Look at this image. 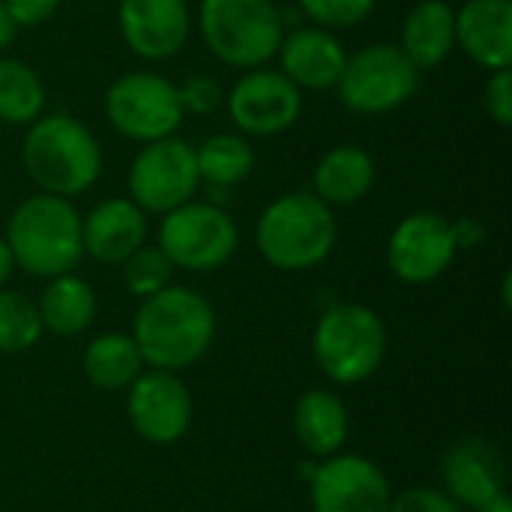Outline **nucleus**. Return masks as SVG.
Returning <instances> with one entry per match:
<instances>
[{
    "instance_id": "11",
    "label": "nucleus",
    "mask_w": 512,
    "mask_h": 512,
    "mask_svg": "<svg viewBox=\"0 0 512 512\" xmlns=\"http://www.w3.org/2000/svg\"><path fill=\"white\" fill-rule=\"evenodd\" d=\"M228 117L246 138H273L300 123L303 90L273 66L246 69L225 93Z\"/></svg>"
},
{
    "instance_id": "32",
    "label": "nucleus",
    "mask_w": 512,
    "mask_h": 512,
    "mask_svg": "<svg viewBox=\"0 0 512 512\" xmlns=\"http://www.w3.org/2000/svg\"><path fill=\"white\" fill-rule=\"evenodd\" d=\"M387 512H462V507L441 489H408L390 501Z\"/></svg>"
},
{
    "instance_id": "14",
    "label": "nucleus",
    "mask_w": 512,
    "mask_h": 512,
    "mask_svg": "<svg viewBox=\"0 0 512 512\" xmlns=\"http://www.w3.org/2000/svg\"><path fill=\"white\" fill-rule=\"evenodd\" d=\"M129 420L144 441L174 444L192 423V396L174 372H141L129 384Z\"/></svg>"
},
{
    "instance_id": "17",
    "label": "nucleus",
    "mask_w": 512,
    "mask_h": 512,
    "mask_svg": "<svg viewBox=\"0 0 512 512\" xmlns=\"http://www.w3.org/2000/svg\"><path fill=\"white\" fill-rule=\"evenodd\" d=\"M444 486L459 507H483L507 492L504 453L486 438H462L444 456Z\"/></svg>"
},
{
    "instance_id": "15",
    "label": "nucleus",
    "mask_w": 512,
    "mask_h": 512,
    "mask_svg": "<svg viewBox=\"0 0 512 512\" xmlns=\"http://www.w3.org/2000/svg\"><path fill=\"white\" fill-rule=\"evenodd\" d=\"M390 501L387 477L363 456H336L312 477L315 512H387Z\"/></svg>"
},
{
    "instance_id": "8",
    "label": "nucleus",
    "mask_w": 512,
    "mask_h": 512,
    "mask_svg": "<svg viewBox=\"0 0 512 512\" xmlns=\"http://www.w3.org/2000/svg\"><path fill=\"white\" fill-rule=\"evenodd\" d=\"M102 111L111 129L135 144L177 135L186 120L177 84L147 69L117 75L102 96Z\"/></svg>"
},
{
    "instance_id": "33",
    "label": "nucleus",
    "mask_w": 512,
    "mask_h": 512,
    "mask_svg": "<svg viewBox=\"0 0 512 512\" xmlns=\"http://www.w3.org/2000/svg\"><path fill=\"white\" fill-rule=\"evenodd\" d=\"M9 18L15 21L18 30H27V27H39L45 24L48 18L57 15V9L63 6V0H3Z\"/></svg>"
},
{
    "instance_id": "23",
    "label": "nucleus",
    "mask_w": 512,
    "mask_h": 512,
    "mask_svg": "<svg viewBox=\"0 0 512 512\" xmlns=\"http://www.w3.org/2000/svg\"><path fill=\"white\" fill-rule=\"evenodd\" d=\"M294 432L312 456H333L348 438L345 402L327 390H309L297 402Z\"/></svg>"
},
{
    "instance_id": "35",
    "label": "nucleus",
    "mask_w": 512,
    "mask_h": 512,
    "mask_svg": "<svg viewBox=\"0 0 512 512\" xmlns=\"http://www.w3.org/2000/svg\"><path fill=\"white\" fill-rule=\"evenodd\" d=\"M15 33H18V27H15V21L9 18V12H6V6H3V0H0V54L12 45Z\"/></svg>"
},
{
    "instance_id": "10",
    "label": "nucleus",
    "mask_w": 512,
    "mask_h": 512,
    "mask_svg": "<svg viewBox=\"0 0 512 512\" xmlns=\"http://www.w3.org/2000/svg\"><path fill=\"white\" fill-rule=\"evenodd\" d=\"M198 186L201 177L195 162V144L180 135L141 144L126 174L129 198L147 216H165L168 210L192 201Z\"/></svg>"
},
{
    "instance_id": "7",
    "label": "nucleus",
    "mask_w": 512,
    "mask_h": 512,
    "mask_svg": "<svg viewBox=\"0 0 512 512\" xmlns=\"http://www.w3.org/2000/svg\"><path fill=\"white\" fill-rule=\"evenodd\" d=\"M420 69L402 54L396 42H369L348 54L336 81L339 102L363 117L393 114L417 96Z\"/></svg>"
},
{
    "instance_id": "20",
    "label": "nucleus",
    "mask_w": 512,
    "mask_h": 512,
    "mask_svg": "<svg viewBox=\"0 0 512 512\" xmlns=\"http://www.w3.org/2000/svg\"><path fill=\"white\" fill-rule=\"evenodd\" d=\"M378 177L375 156L360 144L330 147L312 168V189L327 207H351L363 201Z\"/></svg>"
},
{
    "instance_id": "31",
    "label": "nucleus",
    "mask_w": 512,
    "mask_h": 512,
    "mask_svg": "<svg viewBox=\"0 0 512 512\" xmlns=\"http://www.w3.org/2000/svg\"><path fill=\"white\" fill-rule=\"evenodd\" d=\"M483 105L489 111V117L498 126H510L512 123V66L510 69H495L486 78L483 87Z\"/></svg>"
},
{
    "instance_id": "5",
    "label": "nucleus",
    "mask_w": 512,
    "mask_h": 512,
    "mask_svg": "<svg viewBox=\"0 0 512 512\" xmlns=\"http://www.w3.org/2000/svg\"><path fill=\"white\" fill-rule=\"evenodd\" d=\"M195 27L219 63L246 72L276 57L285 36V12L273 0H201Z\"/></svg>"
},
{
    "instance_id": "1",
    "label": "nucleus",
    "mask_w": 512,
    "mask_h": 512,
    "mask_svg": "<svg viewBox=\"0 0 512 512\" xmlns=\"http://www.w3.org/2000/svg\"><path fill=\"white\" fill-rule=\"evenodd\" d=\"M21 165L39 192L72 201L99 183L105 156L99 138L75 114L48 111L27 126Z\"/></svg>"
},
{
    "instance_id": "22",
    "label": "nucleus",
    "mask_w": 512,
    "mask_h": 512,
    "mask_svg": "<svg viewBox=\"0 0 512 512\" xmlns=\"http://www.w3.org/2000/svg\"><path fill=\"white\" fill-rule=\"evenodd\" d=\"M36 309L42 318V330H51L57 336H78L96 321V294L81 276L63 273L48 279Z\"/></svg>"
},
{
    "instance_id": "24",
    "label": "nucleus",
    "mask_w": 512,
    "mask_h": 512,
    "mask_svg": "<svg viewBox=\"0 0 512 512\" xmlns=\"http://www.w3.org/2000/svg\"><path fill=\"white\" fill-rule=\"evenodd\" d=\"M198 177L213 189H234L255 171L252 138L240 132H213L195 147Z\"/></svg>"
},
{
    "instance_id": "28",
    "label": "nucleus",
    "mask_w": 512,
    "mask_h": 512,
    "mask_svg": "<svg viewBox=\"0 0 512 512\" xmlns=\"http://www.w3.org/2000/svg\"><path fill=\"white\" fill-rule=\"evenodd\" d=\"M120 267H123V285L129 288V294H135L141 300L168 288L171 276L177 270L159 246H147V243L141 249H135Z\"/></svg>"
},
{
    "instance_id": "37",
    "label": "nucleus",
    "mask_w": 512,
    "mask_h": 512,
    "mask_svg": "<svg viewBox=\"0 0 512 512\" xmlns=\"http://www.w3.org/2000/svg\"><path fill=\"white\" fill-rule=\"evenodd\" d=\"M477 512H512V501L507 492H501V495H495L492 501H486L483 507H477Z\"/></svg>"
},
{
    "instance_id": "12",
    "label": "nucleus",
    "mask_w": 512,
    "mask_h": 512,
    "mask_svg": "<svg viewBox=\"0 0 512 512\" xmlns=\"http://www.w3.org/2000/svg\"><path fill=\"white\" fill-rule=\"evenodd\" d=\"M456 255V228L438 210H414L402 216L387 240V264L405 285H429L441 279Z\"/></svg>"
},
{
    "instance_id": "30",
    "label": "nucleus",
    "mask_w": 512,
    "mask_h": 512,
    "mask_svg": "<svg viewBox=\"0 0 512 512\" xmlns=\"http://www.w3.org/2000/svg\"><path fill=\"white\" fill-rule=\"evenodd\" d=\"M177 93H180L183 114H198V117L213 114V111L225 102L222 84H219L213 75H204V72H195V75L183 78V81L177 84Z\"/></svg>"
},
{
    "instance_id": "19",
    "label": "nucleus",
    "mask_w": 512,
    "mask_h": 512,
    "mask_svg": "<svg viewBox=\"0 0 512 512\" xmlns=\"http://www.w3.org/2000/svg\"><path fill=\"white\" fill-rule=\"evenodd\" d=\"M456 48L486 72L512 66V0H462Z\"/></svg>"
},
{
    "instance_id": "13",
    "label": "nucleus",
    "mask_w": 512,
    "mask_h": 512,
    "mask_svg": "<svg viewBox=\"0 0 512 512\" xmlns=\"http://www.w3.org/2000/svg\"><path fill=\"white\" fill-rule=\"evenodd\" d=\"M195 27L189 0H120L117 30L126 48L150 63L177 57Z\"/></svg>"
},
{
    "instance_id": "2",
    "label": "nucleus",
    "mask_w": 512,
    "mask_h": 512,
    "mask_svg": "<svg viewBox=\"0 0 512 512\" xmlns=\"http://www.w3.org/2000/svg\"><path fill=\"white\" fill-rule=\"evenodd\" d=\"M132 339L147 366L177 372L198 363L216 339L210 300L186 285H168L141 300Z\"/></svg>"
},
{
    "instance_id": "27",
    "label": "nucleus",
    "mask_w": 512,
    "mask_h": 512,
    "mask_svg": "<svg viewBox=\"0 0 512 512\" xmlns=\"http://www.w3.org/2000/svg\"><path fill=\"white\" fill-rule=\"evenodd\" d=\"M42 336V318L30 297L21 291L0 288V351L21 354Z\"/></svg>"
},
{
    "instance_id": "18",
    "label": "nucleus",
    "mask_w": 512,
    "mask_h": 512,
    "mask_svg": "<svg viewBox=\"0 0 512 512\" xmlns=\"http://www.w3.org/2000/svg\"><path fill=\"white\" fill-rule=\"evenodd\" d=\"M147 234V213L129 195L105 198L87 216H81L84 255L99 264H123L135 249L147 243Z\"/></svg>"
},
{
    "instance_id": "26",
    "label": "nucleus",
    "mask_w": 512,
    "mask_h": 512,
    "mask_svg": "<svg viewBox=\"0 0 512 512\" xmlns=\"http://www.w3.org/2000/svg\"><path fill=\"white\" fill-rule=\"evenodd\" d=\"M45 99V81L30 63L18 57H0V123L27 129L45 114Z\"/></svg>"
},
{
    "instance_id": "38",
    "label": "nucleus",
    "mask_w": 512,
    "mask_h": 512,
    "mask_svg": "<svg viewBox=\"0 0 512 512\" xmlns=\"http://www.w3.org/2000/svg\"><path fill=\"white\" fill-rule=\"evenodd\" d=\"M447 3H456V0H447ZM459 3H462V0H459Z\"/></svg>"
},
{
    "instance_id": "16",
    "label": "nucleus",
    "mask_w": 512,
    "mask_h": 512,
    "mask_svg": "<svg viewBox=\"0 0 512 512\" xmlns=\"http://www.w3.org/2000/svg\"><path fill=\"white\" fill-rule=\"evenodd\" d=\"M276 60L279 72L291 78L300 90H333L345 69L348 51L333 30L300 24L294 30H285Z\"/></svg>"
},
{
    "instance_id": "29",
    "label": "nucleus",
    "mask_w": 512,
    "mask_h": 512,
    "mask_svg": "<svg viewBox=\"0 0 512 512\" xmlns=\"http://www.w3.org/2000/svg\"><path fill=\"white\" fill-rule=\"evenodd\" d=\"M300 15L324 30H354L360 27L378 6V0H297Z\"/></svg>"
},
{
    "instance_id": "6",
    "label": "nucleus",
    "mask_w": 512,
    "mask_h": 512,
    "mask_svg": "<svg viewBox=\"0 0 512 512\" xmlns=\"http://www.w3.org/2000/svg\"><path fill=\"white\" fill-rule=\"evenodd\" d=\"M312 354L330 381L360 384L384 363L387 327L381 315L363 303H336L315 324Z\"/></svg>"
},
{
    "instance_id": "34",
    "label": "nucleus",
    "mask_w": 512,
    "mask_h": 512,
    "mask_svg": "<svg viewBox=\"0 0 512 512\" xmlns=\"http://www.w3.org/2000/svg\"><path fill=\"white\" fill-rule=\"evenodd\" d=\"M453 228H456L459 249H471V246H477V243H483V240H486V228H483V222H477V219H471V216H465V219L453 222Z\"/></svg>"
},
{
    "instance_id": "25",
    "label": "nucleus",
    "mask_w": 512,
    "mask_h": 512,
    "mask_svg": "<svg viewBox=\"0 0 512 512\" xmlns=\"http://www.w3.org/2000/svg\"><path fill=\"white\" fill-rule=\"evenodd\" d=\"M144 372V357L129 333H102L84 348V375L99 390H123Z\"/></svg>"
},
{
    "instance_id": "36",
    "label": "nucleus",
    "mask_w": 512,
    "mask_h": 512,
    "mask_svg": "<svg viewBox=\"0 0 512 512\" xmlns=\"http://www.w3.org/2000/svg\"><path fill=\"white\" fill-rule=\"evenodd\" d=\"M12 273H15V261H12V252H9L6 240L0 237V288H6Z\"/></svg>"
},
{
    "instance_id": "9",
    "label": "nucleus",
    "mask_w": 512,
    "mask_h": 512,
    "mask_svg": "<svg viewBox=\"0 0 512 512\" xmlns=\"http://www.w3.org/2000/svg\"><path fill=\"white\" fill-rule=\"evenodd\" d=\"M156 246L177 270L210 273L234 258L240 246V228L225 207L192 198L162 216Z\"/></svg>"
},
{
    "instance_id": "4",
    "label": "nucleus",
    "mask_w": 512,
    "mask_h": 512,
    "mask_svg": "<svg viewBox=\"0 0 512 512\" xmlns=\"http://www.w3.org/2000/svg\"><path fill=\"white\" fill-rule=\"evenodd\" d=\"M3 240L15 267L39 279L75 273L84 258L81 213L69 198L45 192H33L12 210Z\"/></svg>"
},
{
    "instance_id": "3",
    "label": "nucleus",
    "mask_w": 512,
    "mask_h": 512,
    "mask_svg": "<svg viewBox=\"0 0 512 512\" xmlns=\"http://www.w3.org/2000/svg\"><path fill=\"white\" fill-rule=\"evenodd\" d=\"M339 240V222L315 192L294 189L273 198L255 222V246L261 258L285 273L321 267Z\"/></svg>"
},
{
    "instance_id": "21",
    "label": "nucleus",
    "mask_w": 512,
    "mask_h": 512,
    "mask_svg": "<svg viewBox=\"0 0 512 512\" xmlns=\"http://www.w3.org/2000/svg\"><path fill=\"white\" fill-rule=\"evenodd\" d=\"M402 54L420 69H435L456 51V6L447 0H417L399 30Z\"/></svg>"
}]
</instances>
